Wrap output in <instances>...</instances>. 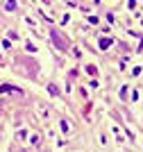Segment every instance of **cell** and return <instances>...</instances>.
I'll return each mask as SVG.
<instances>
[{
    "label": "cell",
    "mask_w": 143,
    "mask_h": 152,
    "mask_svg": "<svg viewBox=\"0 0 143 152\" xmlns=\"http://www.w3.org/2000/svg\"><path fill=\"white\" fill-rule=\"evenodd\" d=\"M109 46H111L109 39H102V41H100V48H109Z\"/></svg>",
    "instance_id": "cell-2"
},
{
    "label": "cell",
    "mask_w": 143,
    "mask_h": 152,
    "mask_svg": "<svg viewBox=\"0 0 143 152\" xmlns=\"http://www.w3.org/2000/svg\"><path fill=\"white\" fill-rule=\"evenodd\" d=\"M0 91H7V93H21L18 89H14V86H0Z\"/></svg>",
    "instance_id": "cell-1"
}]
</instances>
